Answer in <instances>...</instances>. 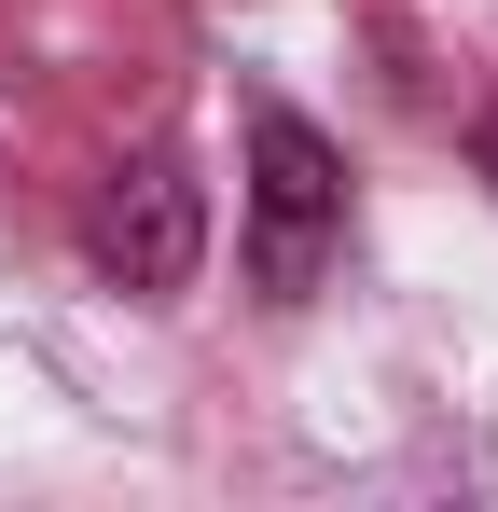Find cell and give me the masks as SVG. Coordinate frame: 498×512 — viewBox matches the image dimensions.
Wrapping results in <instances>:
<instances>
[{
	"mask_svg": "<svg viewBox=\"0 0 498 512\" xmlns=\"http://www.w3.org/2000/svg\"><path fill=\"white\" fill-rule=\"evenodd\" d=\"M332 236H346V153L305 111H249V277H263V305L319 291Z\"/></svg>",
	"mask_w": 498,
	"mask_h": 512,
	"instance_id": "cell-1",
	"label": "cell"
},
{
	"mask_svg": "<svg viewBox=\"0 0 498 512\" xmlns=\"http://www.w3.org/2000/svg\"><path fill=\"white\" fill-rule=\"evenodd\" d=\"M83 263H97L111 291H139V305L194 291V263H208V194H194V167H180V153L111 167L83 194Z\"/></svg>",
	"mask_w": 498,
	"mask_h": 512,
	"instance_id": "cell-2",
	"label": "cell"
},
{
	"mask_svg": "<svg viewBox=\"0 0 498 512\" xmlns=\"http://www.w3.org/2000/svg\"><path fill=\"white\" fill-rule=\"evenodd\" d=\"M471 167H485V180H498V111H485V125H471Z\"/></svg>",
	"mask_w": 498,
	"mask_h": 512,
	"instance_id": "cell-3",
	"label": "cell"
}]
</instances>
